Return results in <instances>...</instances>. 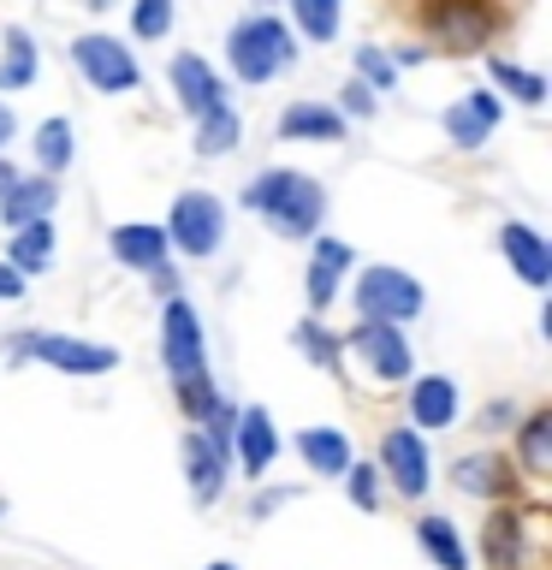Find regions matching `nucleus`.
<instances>
[{
    "instance_id": "0eeeda50",
    "label": "nucleus",
    "mask_w": 552,
    "mask_h": 570,
    "mask_svg": "<svg viewBox=\"0 0 552 570\" xmlns=\"http://www.w3.org/2000/svg\"><path fill=\"white\" fill-rule=\"evenodd\" d=\"M71 60H78V66L89 71V83L107 89V96H125V89H137V60L125 53V42H114V36H78Z\"/></svg>"
},
{
    "instance_id": "7c9ffc66",
    "label": "nucleus",
    "mask_w": 552,
    "mask_h": 570,
    "mask_svg": "<svg viewBox=\"0 0 552 570\" xmlns=\"http://www.w3.org/2000/svg\"><path fill=\"white\" fill-rule=\"evenodd\" d=\"M172 0H137V36H167Z\"/></svg>"
},
{
    "instance_id": "f704fd0d",
    "label": "nucleus",
    "mask_w": 552,
    "mask_h": 570,
    "mask_svg": "<svg viewBox=\"0 0 552 570\" xmlns=\"http://www.w3.org/2000/svg\"><path fill=\"white\" fill-rule=\"evenodd\" d=\"M356 71H363V78H374V83H392V66H386L374 48H363V53H356Z\"/></svg>"
},
{
    "instance_id": "6e6552de",
    "label": "nucleus",
    "mask_w": 552,
    "mask_h": 570,
    "mask_svg": "<svg viewBox=\"0 0 552 570\" xmlns=\"http://www.w3.org/2000/svg\"><path fill=\"white\" fill-rule=\"evenodd\" d=\"M24 351L53 363V368H66V374H107L119 363L107 345H83V338H60V333H36V338H24Z\"/></svg>"
},
{
    "instance_id": "4be33fe9",
    "label": "nucleus",
    "mask_w": 552,
    "mask_h": 570,
    "mask_svg": "<svg viewBox=\"0 0 552 570\" xmlns=\"http://www.w3.org/2000/svg\"><path fill=\"white\" fill-rule=\"evenodd\" d=\"M422 547L434 552V564L440 570H470V552H463V541H457V529L445 523V517H422Z\"/></svg>"
},
{
    "instance_id": "ddd939ff",
    "label": "nucleus",
    "mask_w": 552,
    "mask_h": 570,
    "mask_svg": "<svg viewBox=\"0 0 552 570\" xmlns=\"http://www.w3.org/2000/svg\"><path fill=\"white\" fill-rule=\"evenodd\" d=\"M410 416H416V428H445L457 416V381H445V374L416 381V392H410Z\"/></svg>"
},
{
    "instance_id": "a211bd4d",
    "label": "nucleus",
    "mask_w": 552,
    "mask_h": 570,
    "mask_svg": "<svg viewBox=\"0 0 552 570\" xmlns=\"http://www.w3.org/2000/svg\"><path fill=\"white\" fill-rule=\"evenodd\" d=\"M185 458H190V488H196V499H214V493H220V481H226V458L214 452V445H208L203 434H190V440H185Z\"/></svg>"
},
{
    "instance_id": "f03ea898",
    "label": "nucleus",
    "mask_w": 552,
    "mask_h": 570,
    "mask_svg": "<svg viewBox=\"0 0 552 570\" xmlns=\"http://www.w3.org/2000/svg\"><path fill=\"white\" fill-rule=\"evenodd\" d=\"M226 53H231V71H238L244 83H267V78H279V71L292 66L297 48H292V30H285L279 18L256 12V18H244V24L231 30Z\"/></svg>"
},
{
    "instance_id": "f8f14e48",
    "label": "nucleus",
    "mask_w": 552,
    "mask_h": 570,
    "mask_svg": "<svg viewBox=\"0 0 552 570\" xmlns=\"http://www.w3.org/2000/svg\"><path fill=\"white\" fill-rule=\"evenodd\" d=\"M493 125H499V101L493 96H470V101L445 107V131H452L457 149H481Z\"/></svg>"
},
{
    "instance_id": "f257e3e1",
    "label": "nucleus",
    "mask_w": 552,
    "mask_h": 570,
    "mask_svg": "<svg viewBox=\"0 0 552 570\" xmlns=\"http://www.w3.org/2000/svg\"><path fill=\"white\" fill-rule=\"evenodd\" d=\"M249 208H262L267 220H274L279 232H292V238H303V232L321 226V214H327V196H321L315 178L303 173H262L256 185L244 190Z\"/></svg>"
},
{
    "instance_id": "72a5a7b5",
    "label": "nucleus",
    "mask_w": 552,
    "mask_h": 570,
    "mask_svg": "<svg viewBox=\"0 0 552 570\" xmlns=\"http://www.w3.org/2000/svg\"><path fill=\"white\" fill-rule=\"evenodd\" d=\"M351 481H345V488H351V499H356V505H374V470H368V463H363V470H345Z\"/></svg>"
},
{
    "instance_id": "39448f33",
    "label": "nucleus",
    "mask_w": 552,
    "mask_h": 570,
    "mask_svg": "<svg viewBox=\"0 0 552 570\" xmlns=\"http://www.w3.org/2000/svg\"><path fill=\"white\" fill-rule=\"evenodd\" d=\"M356 309H363V321H410L422 309V285L398 274V267H368L363 285H356Z\"/></svg>"
},
{
    "instance_id": "9b49d317",
    "label": "nucleus",
    "mask_w": 552,
    "mask_h": 570,
    "mask_svg": "<svg viewBox=\"0 0 552 570\" xmlns=\"http://www.w3.org/2000/svg\"><path fill=\"white\" fill-rule=\"evenodd\" d=\"M172 89H178V101H185L190 107V114H220V96H226V89H220V78H214V71L203 66V60H196V53H178V60H172Z\"/></svg>"
},
{
    "instance_id": "423d86ee",
    "label": "nucleus",
    "mask_w": 552,
    "mask_h": 570,
    "mask_svg": "<svg viewBox=\"0 0 552 570\" xmlns=\"http://www.w3.org/2000/svg\"><path fill=\"white\" fill-rule=\"evenodd\" d=\"M427 30H434L452 53H475V48H487V36H493V7L487 0H434V7H427Z\"/></svg>"
},
{
    "instance_id": "58836bf2",
    "label": "nucleus",
    "mask_w": 552,
    "mask_h": 570,
    "mask_svg": "<svg viewBox=\"0 0 552 570\" xmlns=\"http://www.w3.org/2000/svg\"><path fill=\"white\" fill-rule=\"evenodd\" d=\"M12 185H18V173L7 167V160H0V203H7V190H12Z\"/></svg>"
},
{
    "instance_id": "dca6fc26",
    "label": "nucleus",
    "mask_w": 552,
    "mask_h": 570,
    "mask_svg": "<svg viewBox=\"0 0 552 570\" xmlns=\"http://www.w3.org/2000/svg\"><path fill=\"white\" fill-rule=\"evenodd\" d=\"M114 256L131 262V267H160V256H167V232L160 226H119L114 232Z\"/></svg>"
},
{
    "instance_id": "ea45409f",
    "label": "nucleus",
    "mask_w": 552,
    "mask_h": 570,
    "mask_svg": "<svg viewBox=\"0 0 552 570\" xmlns=\"http://www.w3.org/2000/svg\"><path fill=\"white\" fill-rule=\"evenodd\" d=\"M7 137H12V107L0 101V142H7Z\"/></svg>"
},
{
    "instance_id": "f3484780",
    "label": "nucleus",
    "mask_w": 552,
    "mask_h": 570,
    "mask_svg": "<svg viewBox=\"0 0 552 570\" xmlns=\"http://www.w3.org/2000/svg\"><path fill=\"white\" fill-rule=\"evenodd\" d=\"M48 208H53V185L48 178H18V185L7 190V203H0V214H7L12 226H30V220H48Z\"/></svg>"
},
{
    "instance_id": "9d476101",
    "label": "nucleus",
    "mask_w": 552,
    "mask_h": 570,
    "mask_svg": "<svg viewBox=\"0 0 552 570\" xmlns=\"http://www.w3.org/2000/svg\"><path fill=\"white\" fill-rule=\"evenodd\" d=\"M381 458H386V475L398 481V493H410V499L427 493V445L416 434H404V428H398V434H386Z\"/></svg>"
},
{
    "instance_id": "aec40b11",
    "label": "nucleus",
    "mask_w": 552,
    "mask_h": 570,
    "mask_svg": "<svg viewBox=\"0 0 552 570\" xmlns=\"http://www.w3.org/2000/svg\"><path fill=\"white\" fill-rule=\"evenodd\" d=\"M297 445H303V458H309L321 475H345L351 470V445H345V434H333V428H309Z\"/></svg>"
},
{
    "instance_id": "c85d7f7f",
    "label": "nucleus",
    "mask_w": 552,
    "mask_h": 570,
    "mask_svg": "<svg viewBox=\"0 0 552 570\" xmlns=\"http://www.w3.org/2000/svg\"><path fill=\"white\" fill-rule=\"evenodd\" d=\"M231 142H238V114H231V107H220V114L203 119V137H196V149H203V155H226Z\"/></svg>"
},
{
    "instance_id": "e433bc0d",
    "label": "nucleus",
    "mask_w": 552,
    "mask_h": 570,
    "mask_svg": "<svg viewBox=\"0 0 552 570\" xmlns=\"http://www.w3.org/2000/svg\"><path fill=\"white\" fill-rule=\"evenodd\" d=\"M345 114H363V119L374 114V96H368L363 83H351V89H345Z\"/></svg>"
},
{
    "instance_id": "bb28decb",
    "label": "nucleus",
    "mask_w": 552,
    "mask_h": 570,
    "mask_svg": "<svg viewBox=\"0 0 552 570\" xmlns=\"http://www.w3.org/2000/svg\"><path fill=\"white\" fill-rule=\"evenodd\" d=\"M523 463H529L534 475L552 470V416H546V410L523 422Z\"/></svg>"
},
{
    "instance_id": "c756f323",
    "label": "nucleus",
    "mask_w": 552,
    "mask_h": 570,
    "mask_svg": "<svg viewBox=\"0 0 552 570\" xmlns=\"http://www.w3.org/2000/svg\"><path fill=\"white\" fill-rule=\"evenodd\" d=\"M493 78L505 83V89H516V101H546V83L534 78V71H516V66H505V60H493Z\"/></svg>"
},
{
    "instance_id": "4468645a",
    "label": "nucleus",
    "mask_w": 552,
    "mask_h": 570,
    "mask_svg": "<svg viewBox=\"0 0 552 570\" xmlns=\"http://www.w3.org/2000/svg\"><path fill=\"white\" fill-rule=\"evenodd\" d=\"M499 249H505V256L523 267L529 285H546V279H552V256H546V244L534 238L529 226H505V232H499Z\"/></svg>"
},
{
    "instance_id": "cd10ccee",
    "label": "nucleus",
    "mask_w": 552,
    "mask_h": 570,
    "mask_svg": "<svg viewBox=\"0 0 552 570\" xmlns=\"http://www.w3.org/2000/svg\"><path fill=\"white\" fill-rule=\"evenodd\" d=\"M36 155H42L48 173H60L66 160H71V125L66 119H48L42 131H36Z\"/></svg>"
},
{
    "instance_id": "7ed1b4c3",
    "label": "nucleus",
    "mask_w": 552,
    "mask_h": 570,
    "mask_svg": "<svg viewBox=\"0 0 552 570\" xmlns=\"http://www.w3.org/2000/svg\"><path fill=\"white\" fill-rule=\"evenodd\" d=\"M167 368L172 381L185 386V404L190 410H214V392H208V368H203V333H196V315L190 303H167Z\"/></svg>"
},
{
    "instance_id": "b1692460",
    "label": "nucleus",
    "mask_w": 552,
    "mask_h": 570,
    "mask_svg": "<svg viewBox=\"0 0 552 570\" xmlns=\"http://www.w3.org/2000/svg\"><path fill=\"white\" fill-rule=\"evenodd\" d=\"M457 488L463 493H505V458H493V452L457 458Z\"/></svg>"
},
{
    "instance_id": "6ab92c4d",
    "label": "nucleus",
    "mask_w": 552,
    "mask_h": 570,
    "mask_svg": "<svg viewBox=\"0 0 552 570\" xmlns=\"http://www.w3.org/2000/svg\"><path fill=\"white\" fill-rule=\"evenodd\" d=\"M279 131L285 137H321V142H338V131H345V119L333 114V107H285V119H279Z\"/></svg>"
},
{
    "instance_id": "412c9836",
    "label": "nucleus",
    "mask_w": 552,
    "mask_h": 570,
    "mask_svg": "<svg viewBox=\"0 0 552 570\" xmlns=\"http://www.w3.org/2000/svg\"><path fill=\"white\" fill-rule=\"evenodd\" d=\"M516 559H523V523H516L511 511L487 517V564L493 570H516Z\"/></svg>"
},
{
    "instance_id": "4c0bfd02",
    "label": "nucleus",
    "mask_w": 552,
    "mask_h": 570,
    "mask_svg": "<svg viewBox=\"0 0 552 570\" xmlns=\"http://www.w3.org/2000/svg\"><path fill=\"white\" fill-rule=\"evenodd\" d=\"M18 292H24V274H18V267H7V262H0V303H7V297H18Z\"/></svg>"
},
{
    "instance_id": "a878e982",
    "label": "nucleus",
    "mask_w": 552,
    "mask_h": 570,
    "mask_svg": "<svg viewBox=\"0 0 552 570\" xmlns=\"http://www.w3.org/2000/svg\"><path fill=\"white\" fill-rule=\"evenodd\" d=\"M292 18H297L303 36L333 42V30H338V0H292Z\"/></svg>"
},
{
    "instance_id": "a19ab883",
    "label": "nucleus",
    "mask_w": 552,
    "mask_h": 570,
    "mask_svg": "<svg viewBox=\"0 0 552 570\" xmlns=\"http://www.w3.org/2000/svg\"><path fill=\"white\" fill-rule=\"evenodd\" d=\"M208 570H231V564H208Z\"/></svg>"
},
{
    "instance_id": "2eb2a0df",
    "label": "nucleus",
    "mask_w": 552,
    "mask_h": 570,
    "mask_svg": "<svg viewBox=\"0 0 552 570\" xmlns=\"http://www.w3.org/2000/svg\"><path fill=\"white\" fill-rule=\"evenodd\" d=\"M238 440H244V470L267 475V463H274V452H279V434H274V422H267V410H244Z\"/></svg>"
},
{
    "instance_id": "20e7f679",
    "label": "nucleus",
    "mask_w": 552,
    "mask_h": 570,
    "mask_svg": "<svg viewBox=\"0 0 552 570\" xmlns=\"http://www.w3.org/2000/svg\"><path fill=\"white\" fill-rule=\"evenodd\" d=\"M167 238L185 249V256H214L226 238V208L214 203V196L203 190H190V196H178L172 203V220H167Z\"/></svg>"
},
{
    "instance_id": "2f4dec72",
    "label": "nucleus",
    "mask_w": 552,
    "mask_h": 570,
    "mask_svg": "<svg viewBox=\"0 0 552 570\" xmlns=\"http://www.w3.org/2000/svg\"><path fill=\"white\" fill-rule=\"evenodd\" d=\"M297 345H303V351H309V356H315V363H327V368L338 363V345H333V338H327V333H321V327H297Z\"/></svg>"
},
{
    "instance_id": "473e14b6",
    "label": "nucleus",
    "mask_w": 552,
    "mask_h": 570,
    "mask_svg": "<svg viewBox=\"0 0 552 570\" xmlns=\"http://www.w3.org/2000/svg\"><path fill=\"white\" fill-rule=\"evenodd\" d=\"M333 279H338V267H327V262H315V267H309V303H315V309L333 297Z\"/></svg>"
},
{
    "instance_id": "5701e85b",
    "label": "nucleus",
    "mask_w": 552,
    "mask_h": 570,
    "mask_svg": "<svg viewBox=\"0 0 552 570\" xmlns=\"http://www.w3.org/2000/svg\"><path fill=\"white\" fill-rule=\"evenodd\" d=\"M48 256H53V232H48V220H30V226H18V238H12V262L7 267H18V274H36V267H48Z\"/></svg>"
},
{
    "instance_id": "c9c22d12",
    "label": "nucleus",
    "mask_w": 552,
    "mask_h": 570,
    "mask_svg": "<svg viewBox=\"0 0 552 570\" xmlns=\"http://www.w3.org/2000/svg\"><path fill=\"white\" fill-rule=\"evenodd\" d=\"M315 262H327V267H351V249H345V244H333V238H321V244H315Z\"/></svg>"
},
{
    "instance_id": "393cba45",
    "label": "nucleus",
    "mask_w": 552,
    "mask_h": 570,
    "mask_svg": "<svg viewBox=\"0 0 552 570\" xmlns=\"http://www.w3.org/2000/svg\"><path fill=\"white\" fill-rule=\"evenodd\" d=\"M36 78V42L24 30H7V66H0V89H18Z\"/></svg>"
},
{
    "instance_id": "1a4fd4ad",
    "label": "nucleus",
    "mask_w": 552,
    "mask_h": 570,
    "mask_svg": "<svg viewBox=\"0 0 552 570\" xmlns=\"http://www.w3.org/2000/svg\"><path fill=\"white\" fill-rule=\"evenodd\" d=\"M351 345L368 356V368L381 374V381H404L410 374V345L386 327V321H363V327L351 333Z\"/></svg>"
}]
</instances>
